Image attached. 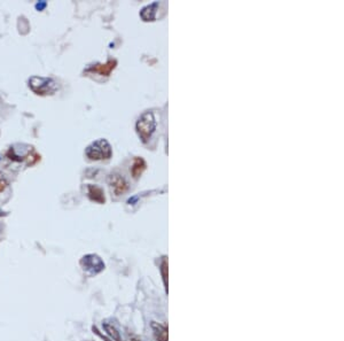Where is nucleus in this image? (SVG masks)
Masks as SVG:
<instances>
[{
	"mask_svg": "<svg viewBox=\"0 0 344 341\" xmlns=\"http://www.w3.org/2000/svg\"><path fill=\"white\" fill-rule=\"evenodd\" d=\"M112 146L106 139H98L85 149V155L91 161L108 160L112 157Z\"/></svg>",
	"mask_w": 344,
	"mask_h": 341,
	"instance_id": "f257e3e1",
	"label": "nucleus"
},
{
	"mask_svg": "<svg viewBox=\"0 0 344 341\" xmlns=\"http://www.w3.org/2000/svg\"><path fill=\"white\" fill-rule=\"evenodd\" d=\"M29 87L31 91L38 95H51L58 90L57 83L51 77L32 76L29 79Z\"/></svg>",
	"mask_w": 344,
	"mask_h": 341,
	"instance_id": "f03ea898",
	"label": "nucleus"
},
{
	"mask_svg": "<svg viewBox=\"0 0 344 341\" xmlns=\"http://www.w3.org/2000/svg\"><path fill=\"white\" fill-rule=\"evenodd\" d=\"M135 129H137V133L139 137L141 138V140L147 142L156 129V121L154 114L152 112H146L142 114L137 121Z\"/></svg>",
	"mask_w": 344,
	"mask_h": 341,
	"instance_id": "7ed1b4c3",
	"label": "nucleus"
},
{
	"mask_svg": "<svg viewBox=\"0 0 344 341\" xmlns=\"http://www.w3.org/2000/svg\"><path fill=\"white\" fill-rule=\"evenodd\" d=\"M79 266L89 277H94L105 270V262L97 254L84 255L79 261Z\"/></svg>",
	"mask_w": 344,
	"mask_h": 341,
	"instance_id": "20e7f679",
	"label": "nucleus"
},
{
	"mask_svg": "<svg viewBox=\"0 0 344 341\" xmlns=\"http://www.w3.org/2000/svg\"><path fill=\"white\" fill-rule=\"evenodd\" d=\"M108 184L111 186L112 192L117 197L126 193L127 190H129V183L126 182V179L122 175L117 174V172L109 175Z\"/></svg>",
	"mask_w": 344,
	"mask_h": 341,
	"instance_id": "39448f33",
	"label": "nucleus"
},
{
	"mask_svg": "<svg viewBox=\"0 0 344 341\" xmlns=\"http://www.w3.org/2000/svg\"><path fill=\"white\" fill-rule=\"evenodd\" d=\"M116 65V60H108L106 64H98L96 66H92V67L87 69V71L97 72V74H100L102 76H109L111 72L115 69Z\"/></svg>",
	"mask_w": 344,
	"mask_h": 341,
	"instance_id": "423d86ee",
	"label": "nucleus"
},
{
	"mask_svg": "<svg viewBox=\"0 0 344 341\" xmlns=\"http://www.w3.org/2000/svg\"><path fill=\"white\" fill-rule=\"evenodd\" d=\"M87 196H89L90 200L94 201L97 204H105L106 203V197L105 192L101 188H99L97 185L89 184L87 185Z\"/></svg>",
	"mask_w": 344,
	"mask_h": 341,
	"instance_id": "0eeeda50",
	"label": "nucleus"
},
{
	"mask_svg": "<svg viewBox=\"0 0 344 341\" xmlns=\"http://www.w3.org/2000/svg\"><path fill=\"white\" fill-rule=\"evenodd\" d=\"M152 329L154 331V338L156 341H168L169 335H168V328L166 325L160 324V323L152 322Z\"/></svg>",
	"mask_w": 344,
	"mask_h": 341,
	"instance_id": "6e6552de",
	"label": "nucleus"
},
{
	"mask_svg": "<svg viewBox=\"0 0 344 341\" xmlns=\"http://www.w3.org/2000/svg\"><path fill=\"white\" fill-rule=\"evenodd\" d=\"M146 169V162L142 157H135L133 160L132 167H131V174L134 178H138L140 176L144 170Z\"/></svg>",
	"mask_w": 344,
	"mask_h": 341,
	"instance_id": "1a4fd4ad",
	"label": "nucleus"
},
{
	"mask_svg": "<svg viewBox=\"0 0 344 341\" xmlns=\"http://www.w3.org/2000/svg\"><path fill=\"white\" fill-rule=\"evenodd\" d=\"M102 328H104L108 338H111L113 341H123L119 331L113 324H109V323H102Z\"/></svg>",
	"mask_w": 344,
	"mask_h": 341,
	"instance_id": "9d476101",
	"label": "nucleus"
},
{
	"mask_svg": "<svg viewBox=\"0 0 344 341\" xmlns=\"http://www.w3.org/2000/svg\"><path fill=\"white\" fill-rule=\"evenodd\" d=\"M159 6V3L154 2L152 5L146 6L145 8H142L140 16L144 19L145 21H154L156 17V7Z\"/></svg>",
	"mask_w": 344,
	"mask_h": 341,
	"instance_id": "9b49d317",
	"label": "nucleus"
},
{
	"mask_svg": "<svg viewBox=\"0 0 344 341\" xmlns=\"http://www.w3.org/2000/svg\"><path fill=\"white\" fill-rule=\"evenodd\" d=\"M160 271H161V276H162L164 287H166V291L168 292V260L166 256L162 258V262H161V266H160Z\"/></svg>",
	"mask_w": 344,
	"mask_h": 341,
	"instance_id": "f8f14e48",
	"label": "nucleus"
},
{
	"mask_svg": "<svg viewBox=\"0 0 344 341\" xmlns=\"http://www.w3.org/2000/svg\"><path fill=\"white\" fill-rule=\"evenodd\" d=\"M9 183L7 181V178L0 172V193H2L7 188H8Z\"/></svg>",
	"mask_w": 344,
	"mask_h": 341,
	"instance_id": "ddd939ff",
	"label": "nucleus"
},
{
	"mask_svg": "<svg viewBox=\"0 0 344 341\" xmlns=\"http://www.w3.org/2000/svg\"><path fill=\"white\" fill-rule=\"evenodd\" d=\"M92 331L94 332V333H96V335L99 337V338H101L102 340H105V341H113L111 338H108V337L107 336H106V335H104V333H101L100 331H99V329L97 328V326H92Z\"/></svg>",
	"mask_w": 344,
	"mask_h": 341,
	"instance_id": "4468645a",
	"label": "nucleus"
},
{
	"mask_svg": "<svg viewBox=\"0 0 344 341\" xmlns=\"http://www.w3.org/2000/svg\"><path fill=\"white\" fill-rule=\"evenodd\" d=\"M127 341H141V339L135 335H130L129 338H127Z\"/></svg>",
	"mask_w": 344,
	"mask_h": 341,
	"instance_id": "2eb2a0df",
	"label": "nucleus"
},
{
	"mask_svg": "<svg viewBox=\"0 0 344 341\" xmlns=\"http://www.w3.org/2000/svg\"><path fill=\"white\" fill-rule=\"evenodd\" d=\"M1 234H2V226L1 224H0V237H1Z\"/></svg>",
	"mask_w": 344,
	"mask_h": 341,
	"instance_id": "dca6fc26",
	"label": "nucleus"
},
{
	"mask_svg": "<svg viewBox=\"0 0 344 341\" xmlns=\"http://www.w3.org/2000/svg\"><path fill=\"white\" fill-rule=\"evenodd\" d=\"M89 341H92V340H89Z\"/></svg>",
	"mask_w": 344,
	"mask_h": 341,
	"instance_id": "f3484780",
	"label": "nucleus"
}]
</instances>
